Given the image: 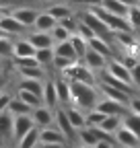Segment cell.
Returning <instances> with one entry per match:
<instances>
[{"mask_svg":"<svg viewBox=\"0 0 140 148\" xmlns=\"http://www.w3.org/2000/svg\"><path fill=\"white\" fill-rule=\"evenodd\" d=\"M70 43H72L74 51H76V56H78V60H82V58H84V53L89 51V41H86L82 35L74 33L72 37H70Z\"/></svg>","mask_w":140,"mask_h":148,"instance_id":"obj_31","label":"cell"},{"mask_svg":"<svg viewBox=\"0 0 140 148\" xmlns=\"http://www.w3.org/2000/svg\"><path fill=\"white\" fill-rule=\"evenodd\" d=\"M21 2L23 0H0V8H4V10L10 12V8H14V6H23Z\"/></svg>","mask_w":140,"mask_h":148,"instance_id":"obj_43","label":"cell"},{"mask_svg":"<svg viewBox=\"0 0 140 148\" xmlns=\"http://www.w3.org/2000/svg\"><path fill=\"white\" fill-rule=\"evenodd\" d=\"M10 138H12V115L4 111V113H0V140Z\"/></svg>","mask_w":140,"mask_h":148,"instance_id":"obj_27","label":"cell"},{"mask_svg":"<svg viewBox=\"0 0 140 148\" xmlns=\"http://www.w3.org/2000/svg\"><path fill=\"white\" fill-rule=\"evenodd\" d=\"M99 92H101V97L111 99V101H117L121 105H130V99L134 97V95H130V92H124V90H119V88H113L109 84H99Z\"/></svg>","mask_w":140,"mask_h":148,"instance_id":"obj_14","label":"cell"},{"mask_svg":"<svg viewBox=\"0 0 140 148\" xmlns=\"http://www.w3.org/2000/svg\"><path fill=\"white\" fill-rule=\"evenodd\" d=\"M60 76L66 78L68 82H86V84H95L97 86V74L89 70L80 60L74 62L72 66H68L64 72H60Z\"/></svg>","mask_w":140,"mask_h":148,"instance_id":"obj_2","label":"cell"},{"mask_svg":"<svg viewBox=\"0 0 140 148\" xmlns=\"http://www.w3.org/2000/svg\"><path fill=\"white\" fill-rule=\"evenodd\" d=\"M35 49L33 43L27 37H16L12 39V58L14 60H23V58H35Z\"/></svg>","mask_w":140,"mask_h":148,"instance_id":"obj_9","label":"cell"},{"mask_svg":"<svg viewBox=\"0 0 140 148\" xmlns=\"http://www.w3.org/2000/svg\"><path fill=\"white\" fill-rule=\"evenodd\" d=\"M105 117L107 115H103L99 109H91V111H86V125L89 127H99Z\"/></svg>","mask_w":140,"mask_h":148,"instance_id":"obj_37","label":"cell"},{"mask_svg":"<svg viewBox=\"0 0 140 148\" xmlns=\"http://www.w3.org/2000/svg\"><path fill=\"white\" fill-rule=\"evenodd\" d=\"M130 74H132V84L140 88V62H138V64L130 70Z\"/></svg>","mask_w":140,"mask_h":148,"instance_id":"obj_45","label":"cell"},{"mask_svg":"<svg viewBox=\"0 0 140 148\" xmlns=\"http://www.w3.org/2000/svg\"><path fill=\"white\" fill-rule=\"evenodd\" d=\"M41 103L49 109H58L60 103H58V92H56V82L54 80H45L43 82V92H41Z\"/></svg>","mask_w":140,"mask_h":148,"instance_id":"obj_15","label":"cell"},{"mask_svg":"<svg viewBox=\"0 0 140 148\" xmlns=\"http://www.w3.org/2000/svg\"><path fill=\"white\" fill-rule=\"evenodd\" d=\"M4 86H6V78L2 76V74H0V92L4 90Z\"/></svg>","mask_w":140,"mask_h":148,"instance_id":"obj_48","label":"cell"},{"mask_svg":"<svg viewBox=\"0 0 140 148\" xmlns=\"http://www.w3.org/2000/svg\"><path fill=\"white\" fill-rule=\"evenodd\" d=\"M121 123H124V117H117V115H107L103 119V123L99 125L103 132H107V134H111L113 138H115V132L121 127Z\"/></svg>","mask_w":140,"mask_h":148,"instance_id":"obj_29","label":"cell"},{"mask_svg":"<svg viewBox=\"0 0 140 148\" xmlns=\"http://www.w3.org/2000/svg\"><path fill=\"white\" fill-rule=\"evenodd\" d=\"M103 72H107L109 76H113V78H117V80H121V82H126V84H130V86H134L132 84V74H130V70L121 64L117 58H111L109 62H107V66H105V70ZM136 88V86H134Z\"/></svg>","mask_w":140,"mask_h":148,"instance_id":"obj_5","label":"cell"},{"mask_svg":"<svg viewBox=\"0 0 140 148\" xmlns=\"http://www.w3.org/2000/svg\"><path fill=\"white\" fill-rule=\"evenodd\" d=\"M76 138H78V142L80 144H84V146H91V148H95V144L99 142V138H97V134H95V130L93 127H82V130H78L76 132Z\"/></svg>","mask_w":140,"mask_h":148,"instance_id":"obj_28","label":"cell"},{"mask_svg":"<svg viewBox=\"0 0 140 148\" xmlns=\"http://www.w3.org/2000/svg\"><path fill=\"white\" fill-rule=\"evenodd\" d=\"M14 97H16V99H21L23 103H27L31 109L39 107V105H43V103H41V97L33 95V92H29V90H23V88H16V95H14Z\"/></svg>","mask_w":140,"mask_h":148,"instance_id":"obj_32","label":"cell"},{"mask_svg":"<svg viewBox=\"0 0 140 148\" xmlns=\"http://www.w3.org/2000/svg\"><path fill=\"white\" fill-rule=\"evenodd\" d=\"M31 119H33V123L37 125L39 130L49 127L51 123H54V119H56V109H49L45 105H39V107H35L31 111Z\"/></svg>","mask_w":140,"mask_h":148,"instance_id":"obj_7","label":"cell"},{"mask_svg":"<svg viewBox=\"0 0 140 148\" xmlns=\"http://www.w3.org/2000/svg\"><path fill=\"white\" fill-rule=\"evenodd\" d=\"M70 92H72V105L82 109V111H91L97 107L101 101V92L99 86L95 84H86V82H70Z\"/></svg>","mask_w":140,"mask_h":148,"instance_id":"obj_1","label":"cell"},{"mask_svg":"<svg viewBox=\"0 0 140 148\" xmlns=\"http://www.w3.org/2000/svg\"><path fill=\"white\" fill-rule=\"evenodd\" d=\"M115 146H117L115 142H107V140H99L95 144V148H115Z\"/></svg>","mask_w":140,"mask_h":148,"instance_id":"obj_46","label":"cell"},{"mask_svg":"<svg viewBox=\"0 0 140 148\" xmlns=\"http://www.w3.org/2000/svg\"><path fill=\"white\" fill-rule=\"evenodd\" d=\"M89 47H91V49H95L97 53L105 56L107 60L115 58V53H113V47H111V43H109V41H105V39H101V37H93V39H89Z\"/></svg>","mask_w":140,"mask_h":148,"instance_id":"obj_22","label":"cell"},{"mask_svg":"<svg viewBox=\"0 0 140 148\" xmlns=\"http://www.w3.org/2000/svg\"><path fill=\"white\" fill-rule=\"evenodd\" d=\"M47 12L60 23V21H64L68 16H74V6H70L68 2H54V4L47 6Z\"/></svg>","mask_w":140,"mask_h":148,"instance_id":"obj_20","label":"cell"},{"mask_svg":"<svg viewBox=\"0 0 140 148\" xmlns=\"http://www.w3.org/2000/svg\"><path fill=\"white\" fill-rule=\"evenodd\" d=\"M101 6L107 10V12H111L115 16H121V18L128 16V8H130L128 4L119 2V0H101Z\"/></svg>","mask_w":140,"mask_h":148,"instance_id":"obj_24","label":"cell"},{"mask_svg":"<svg viewBox=\"0 0 140 148\" xmlns=\"http://www.w3.org/2000/svg\"><path fill=\"white\" fill-rule=\"evenodd\" d=\"M39 2H54V0H39Z\"/></svg>","mask_w":140,"mask_h":148,"instance_id":"obj_52","label":"cell"},{"mask_svg":"<svg viewBox=\"0 0 140 148\" xmlns=\"http://www.w3.org/2000/svg\"><path fill=\"white\" fill-rule=\"evenodd\" d=\"M43 82H45V80H35V78H21V80H19V86H16V88L29 90V92H33V95L41 97V92H43Z\"/></svg>","mask_w":140,"mask_h":148,"instance_id":"obj_26","label":"cell"},{"mask_svg":"<svg viewBox=\"0 0 140 148\" xmlns=\"http://www.w3.org/2000/svg\"><path fill=\"white\" fill-rule=\"evenodd\" d=\"M35 60L39 62V66L43 70L49 68L51 64H54V47H51V49H37V51H35Z\"/></svg>","mask_w":140,"mask_h":148,"instance_id":"obj_34","label":"cell"},{"mask_svg":"<svg viewBox=\"0 0 140 148\" xmlns=\"http://www.w3.org/2000/svg\"><path fill=\"white\" fill-rule=\"evenodd\" d=\"M54 56H60V58H68V60H72V62H78V56L72 47V43L68 41H62V43H56L54 45Z\"/></svg>","mask_w":140,"mask_h":148,"instance_id":"obj_25","label":"cell"},{"mask_svg":"<svg viewBox=\"0 0 140 148\" xmlns=\"http://www.w3.org/2000/svg\"><path fill=\"white\" fill-rule=\"evenodd\" d=\"M31 127H35L31 115H16V117H12V140L19 142Z\"/></svg>","mask_w":140,"mask_h":148,"instance_id":"obj_13","label":"cell"},{"mask_svg":"<svg viewBox=\"0 0 140 148\" xmlns=\"http://www.w3.org/2000/svg\"><path fill=\"white\" fill-rule=\"evenodd\" d=\"M68 4L70 6H74V8H93V6H99L101 4V0H68Z\"/></svg>","mask_w":140,"mask_h":148,"instance_id":"obj_40","label":"cell"},{"mask_svg":"<svg viewBox=\"0 0 140 148\" xmlns=\"http://www.w3.org/2000/svg\"><path fill=\"white\" fill-rule=\"evenodd\" d=\"M27 39L33 43L35 49H51L56 43H54V37L51 33H41V31H31L27 35Z\"/></svg>","mask_w":140,"mask_h":148,"instance_id":"obj_16","label":"cell"},{"mask_svg":"<svg viewBox=\"0 0 140 148\" xmlns=\"http://www.w3.org/2000/svg\"><path fill=\"white\" fill-rule=\"evenodd\" d=\"M6 58H12V39L10 37L0 39V60H6Z\"/></svg>","mask_w":140,"mask_h":148,"instance_id":"obj_39","label":"cell"},{"mask_svg":"<svg viewBox=\"0 0 140 148\" xmlns=\"http://www.w3.org/2000/svg\"><path fill=\"white\" fill-rule=\"evenodd\" d=\"M138 4H140V0H138Z\"/></svg>","mask_w":140,"mask_h":148,"instance_id":"obj_55","label":"cell"},{"mask_svg":"<svg viewBox=\"0 0 140 148\" xmlns=\"http://www.w3.org/2000/svg\"><path fill=\"white\" fill-rule=\"evenodd\" d=\"M126 21H128V25H130V31H132V33L140 31V4H134V6H130V8H128V16H126Z\"/></svg>","mask_w":140,"mask_h":148,"instance_id":"obj_33","label":"cell"},{"mask_svg":"<svg viewBox=\"0 0 140 148\" xmlns=\"http://www.w3.org/2000/svg\"><path fill=\"white\" fill-rule=\"evenodd\" d=\"M39 144H68V140L64 138V134L60 132L58 127L49 125V127H43V130H41ZM68 146H70V144H68Z\"/></svg>","mask_w":140,"mask_h":148,"instance_id":"obj_17","label":"cell"},{"mask_svg":"<svg viewBox=\"0 0 140 148\" xmlns=\"http://www.w3.org/2000/svg\"><path fill=\"white\" fill-rule=\"evenodd\" d=\"M37 148H68V144H39Z\"/></svg>","mask_w":140,"mask_h":148,"instance_id":"obj_47","label":"cell"},{"mask_svg":"<svg viewBox=\"0 0 140 148\" xmlns=\"http://www.w3.org/2000/svg\"><path fill=\"white\" fill-rule=\"evenodd\" d=\"M31 107L27 105V103H23L21 99H16V97H12L10 99V105H8V113L12 115V117H16V115H31Z\"/></svg>","mask_w":140,"mask_h":148,"instance_id":"obj_30","label":"cell"},{"mask_svg":"<svg viewBox=\"0 0 140 148\" xmlns=\"http://www.w3.org/2000/svg\"><path fill=\"white\" fill-rule=\"evenodd\" d=\"M56 25H58V21H56V18L51 16V14H49L47 10H41L31 31H41V33H49V31L54 29Z\"/></svg>","mask_w":140,"mask_h":148,"instance_id":"obj_21","label":"cell"},{"mask_svg":"<svg viewBox=\"0 0 140 148\" xmlns=\"http://www.w3.org/2000/svg\"><path fill=\"white\" fill-rule=\"evenodd\" d=\"M78 21L80 23H84L86 27H89L97 37H101V39H105V41H109L111 43V39H113V33L109 31V27L105 25L101 18L97 16V14H93L89 8H84V10H80V14H78Z\"/></svg>","mask_w":140,"mask_h":148,"instance_id":"obj_3","label":"cell"},{"mask_svg":"<svg viewBox=\"0 0 140 148\" xmlns=\"http://www.w3.org/2000/svg\"><path fill=\"white\" fill-rule=\"evenodd\" d=\"M64 111H66V115H68L70 123H72V127L76 130V132L82 130V127H86V111H82V109H78L74 105L64 107Z\"/></svg>","mask_w":140,"mask_h":148,"instance_id":"obj_18","label":"cell"},{"mask_svg":"<svg viewBox=\"0 0 140 148\" xmlns=\"http://www.w3.org/2000/svg\"><path fill=\"white\" fill-rule=\"evenodd\" d=\"M4 37H8V35H6V33L2 31V27H0V39H4Z\"/></svg>","mask_w":140,"mask_h":148,"instance_id":"obj_50","label":"cell"},{"mask_svg":"<svg viewBox=\"0 0 140 148\" xmlns=\"http://www.w3.org/2000/svg\"><path fill=\"white\" fill-rule=\"evenodd\" d=\"M4 14H8V10H4V8H0V21H2V16Z\"/></svg>","mask_w":140,"mask_h":148,"instance_id":"obj_49","label":"cell"},{"mask_svg":"<svg viewBox=\"0 0 140 148\" xmlns=\"http://www.w3.org/2000/svg\"><path fill=\"white\" fill-rule=\"evenodd\" d=\"M0 27H2V31L10 37H23L25 33H29V29L27 27H23L19 21H16L14 16H10V14H4L2 16V21H0Z\"/></svg>","mask_w":140,"mask_h":148,"instance_id":"obj_12","label":"cell"},{"mask_svg":"<svg viewBox=\"0 0 140 148\" xmlns=\"http://www.w3.org/2000/svg\"><path fill=\"white\" fill-rule=\"evenodd\" d=\"M10 99L12 97H8L6 92L2 90L0 92V113H4V111H8V105H10Z\"/></svg>","mask_w":140,"mask_h":148,"instance_id":"obj_44","label":"cell"},{"mask_svg":"<svg viewBox=\"0 0 140 148\" xmlns=\"http://www.w3.org/2000/svg\"><path fill=\"white\" fill-rule=\"evenodd\" d=\"M128 109H130V113H134V115H140V97H138V95H134V97L130 99V105H128Z\"/></svg>","mask_w":140,"mask_h":148,"instance_id":"obj_42","label":"cell"},{"mask_svg":"<svg viewBox=\"0 0 140 148\" xmlns=\"http://www.w3.org/2000/svg\"><path fill=\"white\" fill-rule=\"evenodd\" d=\"M21 78H35V80H45V70L43 68H14Z\"/></svg>","mask_w":140,"mask_h":148,"instance_id":"obj_35","label":"cell"},{"mask_svg":"<svg viewBox=\"0 0 140 148\" xmlns=\"http://www.w3.org/2000/svg\"><path fill=\"white\" fill-rule=\"evenodd\" d=\"M74 62L68 60V58H60V56H54V64H51V68H54L56 72H64L68 66H72Z\"/></svg>","mask_w":140,"mask_h":148,"instance_id":"obj_41","label":"cell"},{"mask_svg":"<svg viewBox=\"0 0 140 148\" xmlns=\"http://www.w3.org/2000/svg\"><path fill=\"white\" fill-rule=\"evenodd\" d=\"M56 92H58V103L60 107H68V105H72V92H70V82L66 78H56Z\"/></svg>","mask_w":140,"mask_h":148,"instance_id":"obj_19","label":"cell"},{"mask_svg":"<svg viewBox=\"0 0 140 148\" xmlns=\"http://www.w3.org/2000/svg\"><path fill=\"white\" fill-rule=\"evenodd\" d=\"M115 144H117L119 148H140L138 136L132 132L130 127H126L124 123H121V127L115 132Z\"/></svg>","mask_w":140,"mask_h":148,"instance_id":"obj_10","label":"cell"},{"mask_svg":"<svg viewBox=\"0 0 140 148\" xmlns=\"http://www.w3.org/2000/svg\"><path fill=\"white\" fill-rule=\"evenodd\" d=\"M0 74H2V60H0Z\"/></svg>","mask_w":140,"mask_h":148,"instance_id":"obj_53","label":"cell"},{"mask_svg":"<svg viewBox=\"0 0 140 148\" xmlns=\"http://www.w3.org/2000/svg\"><path fill=\"white\" fill-rule=\"evenodd\" d=\"M76 148H91V146H84V144H78Z\"/></svg>","mask_w":140,"mask_h":148,"instance_id":"obj_51","label":"cell"},{"mask_svg":"<svg viewBox=\"0 0 140 148\" xmlns=\"http://www.w3.org/2000/svg\"><path fill=\"white\" fill-rule=\"evenodd\" d=\"M49 33H51V37H54V43H62V41H68L70 37H72V33H70V31H68V29H66L64 25H60V23H58V25H56L54 29H51Z\"/></svg>","mask_w":140,"mask_h":148,"instance_id":"obj_36","label":"cell"},{"mask_svg":"<svg viewBox=\"0 0 140 148\" xmlns=\"http://www.w3.org/2000/svg\"><path fill=\"white\" fill-rule=\"evenodd\" d=\"M80 62H82L86 68H89V70H93L95 74H97V72L101 74V72L105 70V66H107V62H109V60L105 58V56H101V53H97L95 49H91V47H89V51L84 53V58H82Z\"/></svg>","mask_w":140,"mask_h":148,"instance_id":"obj_11","label":"cell"},{"mask_svg":"<svg viewBox=\"0 0 140 148\" xmlns=\"http://www.w3.org/2000/svg\"><path fill=\"white\" fill-rule=\"evenodd\" d=\"M54 123H56V127L60 130V132L64 134V138L68 140V144H72V142L76 140V130L72 127V123H70L64 107H58V109H56V119H54Z\"/></svg>","mask_w":140,"mask_h":148,"instance_id":"obj_6","label":"cell"},{"mask_svg":"<svg viewBox=\"0 0 140 148\" xmlns=\"http://www.w3.org/2000/svg\"><path fill=\"white\" fill-rule=\"evenodd\" d=\"M138 45H140V37H138Z\"/></svg>","mask_w":140,"mask_h":148,"instance_id":"obj_54","label":"cell"},{"mask_svg":"<svg viewBox=\"0 0 140 148\" xmlns=\"http://www.w3.org/2000/svg\"><path fill=\"white\" fill-rule=\"evenodd\" d=\"M95 109H99L103 115H117V117H126V115L130 113L128 105H121V103H117V101L105 99V97H101V101L97 103Z\"/></svg>","mask_w":140,"mask_h":148,"instance_id":"obj_8","label":"cell"},{"mask_svg":"<svg viewBox=\"0 0 140 148\" xmlns=\"http://www.w3.org/2000/svg\"><path fill=\"white\" fill-rule=\"evenodd\" d=\"M124 125H126V127H130L132 132L138 136V140H140V115L128 113V115L124 117Z\"/></svg>","mask_w":140,"mask_h":148,"instance_id":"obj_38","label":"cell"},{"mask_svg":"<svg viewBox=\"0 0 140 148\" xmlns=\"http://www.w3.org/2000/svg\"><path fill=\"white\" fill-rule=\"evenodd\" d=\"M39 12L41 10H37V8H33V6H27V4H23V6H14V8H10V16H14L16 21H19L23 27H27L29 31L33 29V25H35V21H37V16H39Z\"/></svg>","mask_w":140,"mask_h":148,"instance_id":"obj_4","label":"cell"},{"mask_svg":"<svg viewBox=\"0 0 140 148\" xmlns=\"http://www.w3.org/2000/svg\"><path fill=\"white\" fill-rule=\"evenodd\" d=\"M39 134H41V130L35 125V127H31L29 132L16 142V148H37L39 146Z\"/></svg>","mask_w":140,"mask_h":148,"instance_id":"obj_23","label":"cell"}]
</instances>
